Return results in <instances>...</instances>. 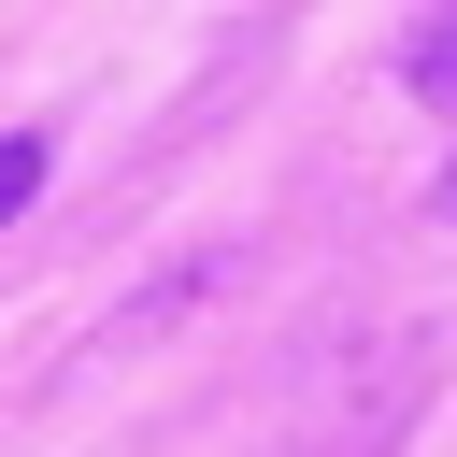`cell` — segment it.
<instances>
[{"instance_id":"obj_2","label":"cell","mask_w":457,"mask_h":457,"mask_svg":"<svg viewBox=\"0 0 457 457\" xmlns=\"http://www.w3.org/2000/svg\"><path fill=\"white\" fill-rule=\"evenodd\" d=\"M43 171H57V143H43V129H0V214H29Z\"/></svg>"},{"instance_id":"obj_1","label":"cell","mask_w":457,"mask_h":457,"mask_svg":"<svg viewBox=\"0 0 457 457\" xmlns=\"http://www.w3.org/2000/svg\"><path fill=\"white\" fill-rule=\"evenodd\" d=\"M400 86H414V100H443V114H457V0H443V14H428V29H414V43H400Z\"/></svg>"},{"instance_id":"obj_3","label":"cell","mask_w":457,"mask_h":457,"mask_svg":"<svg viewBox=\"0 0 457 457\" xmlns=\"http://www.w3.org/2000/svg\"><path fill=\"white\" fill-rule=\"evenodd\" d=\"M443 214H457V157H443Z\"/></svg>"}]
</instances>
